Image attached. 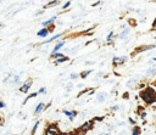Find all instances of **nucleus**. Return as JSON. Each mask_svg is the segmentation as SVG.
<instances>
[{
	"label": "nucleus",
	"mask_w": 156,
	"mask_h": 135,
	"mask_svg": "<svg viewBox=\"0 0 156 135\" xmlns=\"http://www.w3.org/2000/svg\"><path fill=\"white\" fill-rule=\"evenodd\" d=\"M37 95H38V93H33V94L28 95V96H27V99H26V100H25V101H23V103H26V102H27L28 100H29V99H32V97H35V96H37Z\"/></svg>",
	"instance_id": "ddd939ff"
},
{
	"label": "nucleus",
	"mask_w": 156,
	"mask_h": 135,
	"mask_svg": "<svg viewBox=\"0 0 156 135\" xmlns=\"http://www.w3.org/2000/svg\"><path fill=\"white\" fill-rule=\"evenodd\" d=\"M124 60H126V57H122V59H117V57H115V59H114V66H117L118 63L124 62Z\"/></svg>",
	"instance_id": "0eeeda50"
},
{
	"label": "nucleus",
	"mask_w": 156,
	"mask_h": 135,
	"mask_svg": "<svg viewBox=\"0 0 156 135\" xmlns=\"http://www.w3.org/2000/svg\"><path fill=\"white\" fill-rule=\"evenodd\" d=\"M140 97L144 100V102H145V103L151 105V103L156 100L155 90H154L152 88H150V87H148L145 90H143L142 93H140Z\"/></svg>",
	"instance_id": "f257e3e1"
},
{
	"label": "nucleus",
	"mask_w": 156,
	"mask_h": 135,
	"mask_svg": "<svg viewBox=\"0 0 156 135\" xmlns=\"http://www.w3.org/2000/svg\"><path fill=\"white\" fill-rule=\"evenodd\" d=\"M104 135H109V133H105V134H104Z\"/></svg>",
	"instance_id": "7c9ffc66"
},
{
	"label": "nucleus",
	"mask_w": 156,
	"mask_h": 135,
	"mask_svg": "<svg viewBox=\"0 0 156 135\" xmlns=\"http://www.w3.org/2000/svg\"><path fill=\"white\" fill-rule=\"evenodd\" d=\"M105 96H106V94H100L99 96H98V101H99V102H102L104 100H105Z\"/></svg>",
	"instance_id": "4468645a"
},
{
	"label": "nucleus",
	"mask_w": 156,
	"mask_h": 135,
	"mask_svg": "<svg viewBox=\"0 0 156 135\" xmlns=\"http://www.w3.org/2000/svg\"><path fill=\"white\" fill-rule=\"evenodd\" d=\"M127 34H128V29H126V31H123V33L121 34V35H120V38H126V35H127Z\"/></svg>",
	"instance_id": "aec40b11"
},
{
	"label": "nucleus",
	"mask_w": 156,
	"mask_h": 135,
	"mask_svg": "<svg viewBox=\"0 0 156 135\" xmlns=\"http://www.w3.org/2000/svg\"><path fill=\"white\" fill-rule=\"evenodd\" d=\"M71 78H72V79H76V78H77V74H76V73H72V74H71Z\"/></svg>",
	"instance_id": "393cba45"
},
{
	"label": "nucleus",
	"mask_w": 156,
	"mask_h": 135,
	"mask_svg": "<svg viewBox=\"0 0 156 135\" xmlns=\"http://www.w3.org/2000/svg\"><path fill=\"white\" fill-rule=\"evenodd\" d=\"M129 122H130V123H132V124H136V122L133 121V119H132V118H129Z\"/></svg>",
	"instance_id": "cd10ccee"
},
{
	"label": "nucleus",
	"mask_w": 156,
	"mask_h": 135,
	"mask_svg": "<svg viewBox=\"0 0 156 135\" xmlns=\"http://www.w3.org/2000/svg\"><path fill=\"white\" fill-rule=\"evenodd\" d=\"M61 35H62V34H57V35H54L53 38H50V39H49L48 41H53V40H55V39H57V38H60Z\"/></svg>",
	"instance_id": "6ab92c4d"
},
{
	"label": "nucleus",
	"mask_w": 156,
	"mask_h": 135,
	"mask_svg": "<svg viewBox=\"0 0 156 135\" xmlns=\"http://www.w3.org/2000/svg\"><path fill=\"white\" fill-rule=\"evenodd\" d=\"M68 57H61V59H57V60L55 61L54 63L55 65H59V63H61V62H65V61H67Z\"/></svg>",
	"instance_id": "9b49d317"
},
{
	"label": "nucleus",
	"mask_w": 156,
	"mask_h": 135,
	"mask_svg": "<svg viewBox=\"0 0 156 135\" xmlns=\"http://www.w3.org/2000/svg\"><path fill=\"white\" fill-rule=\"evenodd\" d=\"M59 134V129L56 125L54 124H51V125H49V128L47 129V131H45V135H57Z\"/></svg>",
	"instance_id": "f03ea898"
},
{
	"label": "nucleus",
	"mask_w": 156,
	"mask_h": 135,
	"mask_svg": "<svg viewBox=\"0 0 156 135\" xmlns=\"http://www.w3.org/2000/svg\"><path fill=\"white\" fill-rule=\"evenodd\" d=\"M145 117H146V113H142V118H143V119H144Z\"/></svg>",
	"instance_id": "c85d7f7f"
},
{
	"label": "nucleus",
	"mask_w": 156,
	"mask_h": 135,
	"mask_svg": "<svg viewBox=\"0 0 156 135\" xmlns=\"http://www.w3.org/2000/svg\"><path fill=\"white\" fill-rule=\"evenodd\" d=\"M154 73H156V68H151V69H149L146 72V75H152Z\"/></svg>",
	"instance_id": "2eb2a0df"
},
{
	"label": "nucleus",
	"mask_w": 156,
	"mask_h": 135,
	"mask_svg": "<svg viewBox=\"0 0 156 135\" xmlns=\"http://www.w3.org/2000/svg\"><path fill=\"white\" fill-rule=\"evenodd\" d=\"M63 45H65V43H63V41H61V43H59V44H57V45H56V46L54 47V51H53V54H55V52H56V51H57L59 49H61V47L63 46Z\"/></svg>",
	"instance_id": "6e6552de"
},
{
	"label": "nucleus",
	"mask_w": 156,
	"mask_h": 135,
	"mask_svg": "<svg viewBox=\"0 0 156 135\" xmlns=\"http://www.w3.org/2000/svg\"><path fill=\"white\" fill-rule=\"evenodd\" d=\"M55 18H56V17H55V16H54V17H51L50 20H48V21H45V22H43V26H48V24H50V23H53Z\"/></svg>",
	"instance_id": "f8f14e48"
},
{
	"label": "nucleus",
	"mask_w": 156,
	"mask_h": 135,
	"mask_svg": "<svg viewBox=\"0 0 156 135\" xmlns=\"http://www.w3.org/2000/svg\"><path fill=\"white\" fill-rule=\"evenodd\" d=\"M70 5H71V3H70V1H68V3H66V4H65V5H63V6H62V9H67V7L70 6Z\"/></svg>",
	"instance_id": "5701e85b"
},
{
	"label": "nucleus",
	"mask_w": 156,
	"mask_h": 135,
	"mask_svg": "<svg viewBox=\"0 0 156 135\" xmlns=\"http://www.w3.org/2000/svg\"><path fill=\"white\" fill-rule=\"evenodd\" d=\"M45 91H47V89H45V88H40V89H39V93H45Z\"/></svg>",
	"instance_id": "b1692460"
},
{
	"label": "nucleus",
	"mask_w": 156,
	"mask_h": 135,
	"mask_svg": "<svg viewBox=\"0 0 156 135\" xmlns=\"http://www.w3.org/2000/svg\"><path fill=\"white\" fill-rule=\"evenodd\" d=\"M152 28H156V18H155V21H154V23H152Z\"/></svg>",
	"instance_id": "bb28decb"
},
{
	"label": "nucleus",
	"mask_w": 156,
	"mask_h": 135,
	"mask_svg": "<svg viewBox=\"0 0 156 135\" xmlns=\"http://www.w3.org/2000/svg\"><path fill=\"white\" fill-rule=\"evenodd\" d=\"M41 110H43V103H39V105H38V106H37V108H35V111H34V115H38V113H39V112H40Z\"/></svg>",
	"instance_id": "1a4fd4ad"
},
{
	"label": "nucleus",
	"mask_w": 156,
	"mask_h": 135,
	"mask_svg": "<svg viewBox=\"0 0 156 135\" xmlns=\"http://www.w3.org/2000/svg\"><path fill=\"white\" fill-rule=\"evenodd\" d=\"M92 127H93V121L85 122V123L82 125L81 128H79V130H81V131H87V130H88V129H90Z\"/></svg>",
	"instance_id": "20e7f679"
},
{
	"label": "nucleus",
	"mask_w": 156,
	"mask_h": 135,
	"mask_svg": "<svg viewBox=\"0 0 156 135\" xmlns=\"http://www.w3.org/2000/svg\"><path fill=\"white\" fill-rule=\"evenodd\" d=\"M3 107H5V103H4V102H1V101H0V108H3Z\"/></svg>",
	"instance_id": "a878e982"
},
{
	"label": "nucleus",
	"mask_w": 156,
	"mask_h": 135,
	"mask_svg": "<svg viewBox=\"0 0 156 135\" xmlns=\"http://www.w3.org/2000/svg\"><path fill=\"white\" fill-rule=\"evenodd\" d=\"M133 135H140V128H139V127L134 128V130H133Z\"/></svg>",
	"instance_id": "dca6fc26"
},
{
	"label": "nucleus",
	"mask_w": 156,
	"mask_h": 135,
	"mask_svg": "<svg viewBox=\"0 0 156 135\" xmlns=\"http://www.w3.org/2000/svg\"><path fill=\"white\" fill-rule=\"evenodd\" d=\"M155 61H156V59H155Z\"/></svg>",
	"instance_id": "473e14b6"
},
{
	"label": "nucleus",
	"mask_w": 156,
	"mask_h": 135,
	"mask_svg": "<svg viewBox=\"0 0 156 135\" xmlns=\"http://www.w3.org/2000/svg\"><path fill=\"white\" fill-rule=\"evenodd\" d=\"M48 33H49V29H47V28H43V29H40V31L38 32V37H47Z\"/></svg>",
	"instance_id": "423d86ee"
},
{
	"label": "nucleus",
	"mask_w": 156,
	"mask_h": 135,
	"mask_svg": "<svg viewBox=\"0 0 156 135\" xmlns=\"http://www.w3.org/2000/svg\"><path fill=\"white\" fill-rule=\"evenodd\" d=\"M51 57H54V59H61V57H65V56L61 52H55V54L51 55Z\"/></svg>",
	"instance_id": "9d476101"
},
{
	"label": "nucleus",
	"mask_w": 156,
	"mask_h": 135,
	"mask_svg": "<svg viewBox=\"0 0 156 135\" xmlns=\"http://www.w3.org/2000/svg\"><path fill=\"white\" fill-rule=\"evenodd\" d=\"M38 125H39V122H35V124H34L33 129H32V135H34V133H35V130H37V128H38Z\"/></svg>",
	"instance_id": "f3484780"
},
{
	"label": "nucleus",
	"mask_w": 156,
	"mask_h": 135,
	"mask_svg": "<svg viewBox=\"0 0 156 135\" xmlns=\"http://www.w3.org/2000/svg\"><path fill=\"white\" fill-rule=\"evenodd\" d=\"M112 38H114V33H110L109 37H107V41H110L111 39H112Z\"/></svg>",
	"instance_id": "412c9836"
},
{
	"label": "nucleus",
	"mask_w": 156,
	"mask_h": 135,
	"mask_svg": "<svg viewBox=\"0 0 156 135\" xmlns=\"http://www.w3.org/2000/svg\"><path fill=\"white\" fill-rule=\"evenodd\" d=\"M155 87H156V84H155Z\"/></svg>",
	"instance_id": "2f4dec72"
},
{
	"label": "nucleus",
	"mask_w": 156,
	"mask_h": 135,
	"mask_svg": "<svg viewBox=\"0 0 156 135\" xmlns=\"http://www.w3.org/2000/svg\"><path fill=\"white\" fill-rule=\"evenodd\" d=\"M134 82H136V79H130V80L128 82V84H127V85H129V87H130V85H133V83H134Z\"/></svg>",
	"instance_id": "4be33fe9"
},
{
	"label": "nucleus",
	"mask_w": 156,
	"mask_h": 135,
	"mask_svg": "<svg viewBox=\"0 0 156 135\" xmlns=\"http://www.w3.org/2000/svg\"><path fill=\"white\" fill-rule=\"evenodd\" d=\"M57 135H68V134H67V133H59Z\"/></svg>",
	"instance_id": "c756f323"
},
{
	"label": "nucleus",
	"mask_w": 156,
	"mask_h": 135,
	"mask_svg": "<svg viewBox=\"0 0 156 135\" xmlns=\"http://www.w3.org/2000/svg\"><path fill=\"white\" fill-rule=\"evenodd\" d=\"M155 45H148V46H143V47H139V49H136L133 54H138V52H142V51H145V50H150V49H154Z\"/></svg>",
	"instance_id": "39448f33"
},
{
	"label": "nucleus",
	"mask_w": 156,
	"mask_h": 135,
	"mask_svg": "<svg viewBox=\"0 0 156 135\" xmlns=\"http://www.w3.org/2000/svg\"><path fill=\"white\" fill-rule=\"evenodd\" d=\"M89 73H92V71H85V72H83V73L81 74V77H82V78H85Z\"/></svg>",
	"instance_id": "a211bd4d"
},
{
	"label": "nucleus",
	"mask_w": 156,
	"mask_h": 135,
	"mask_svg": "<svg viewBox=\"0 0 156 135\" xmlns=\"http://www.w3.org/2000/svg\"><path fill=\"white\" fill-rule=\"evenodd\" d=\"M31 85H32V80L29 79V80H27V82H26V83H25V84H23V85H22V87L20 88V91H21V93H25V94H26V93L28 91V89L31 88Z\"/></svg>",
	"instance_id": "7ed1b4c3"
}]
</instances>
